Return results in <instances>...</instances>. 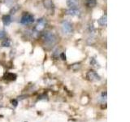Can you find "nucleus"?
Returning a JSON list of instances; mask_svg holds the SVG:
<instances>
[{"mask_svg": "<svg viewBox=\"0 0 130 122\" xmlns=\"http://www.w3.org/2000/svg\"><path fill=\"white\" fill-rule=\"evenodd\" d=\"M42 39L44 44L47 47H53L56 43V37L51 32L45 33L42 36Z\"/></svg>", "mask_w": 130, "mask_h": 122, "instance_id": "f257e3e1", "label": "nucleus"}, {"mask_svg": "<svg viewBox=\"0 0 130 122\" xmlns=\"http://www.w3.org/2000/svg\"><path fill=\"white\" fill-rule=\"evenodd\" d=\"M20 22H21V24H31L32 22H34V17L32 15L26 13V14L23 15V16L21 17V20H20Z\"/></svg>", "mask_w": 130, "mask_h": 122, "instance_id": "f03ea898", "label": "nucleus"}, {"mask_svg": "<svg viewBox=\"0 0 130 122\" xmlns=\"http://www.w3.org/2000/svg\"><path fill=\"white\" fill-rule=\"evenodd\" d=\"M87 78L91 81H98L101 80L100 76L94 71H89L86 74Z\"/></svg>", "mask_w": 130, "mask_h": 122, "instance_id": "7ed1b4c3", "label": "nucleus"}, {"mask_svg": "<svg viewBox=\"0 0 130 122\" xmlns=\"http://www.w3.org/2000/svg\"><path fill=\"white\" fill-rule=\"evenodd\" d=\"M62 30L64 34H71L72 32V25L70 22L68 21H63L62 23Z\"/></svg>", "mask_w": 130, "mask_h": 122, "instance_id": "20e7f679", "label": "nucleus"}, {"mask_svg": "<svg viewBox=\"0 0 130 122\" xmlns=\"http://www.w3.org/2000/svg\"><path fill=\"white\" fill-rule=\"evenodd\" d=\"M66 14H68L69 16H79L80 15V11L79 9H77L76 7L69 8L68 10L66 11Z\"/></svg>", "mask_w": 130, "mask_h": 122, "instance_id": "39448f33", "label": "nucleus"}, {"mask_svg": "<svg viewBox=\"0 0 130 122\" xmlns=\"http://www.w3.org/2000/svg\"><path fill=\"white\" fill-rule=\"evenodd\" d=\"M46 21L44 19L38 20V24H37V26H36V30L38 31V32L42 31L43 28H45V26H46Z\"/></svg>", "mask_w": 130, "mask_h": 122, "instance_id": "423d86ee", "label": "nucleus"}, {"mask_svg": "<svg viewBox=\"0 0 130 122\" xmlns=\"http://www.w3.org/2000/svg\"><path fill=\"white\" fill-rule=\"evenodd\" d=\"M67 5L70 8H75L79 5V0H67Z\"/></svg>", "mask_w": 130, "mask_h": 122, "instance_id": "0eeeda50", "label": "nucleus"}, {"mask_svg": "<svg viewBox=\"0 0 130 122\" xmlns=\"http://www.w3.org/2000/svg\"><path fill=\"white\" fill-rule=\"evenodd\" d=\"M99 24L101 26H107V15L103 16L99 20Z\"/></svg>", "mask_w": 130, "mask_h": 122, "instance_id": "6e6552de", "label": "nucleus"}, {"mask_svg": "<svg viewBox=\"0 0 130 122\" xmlns=\"http://www.w3.org/2000/svg\"><path fill=\"white\" fill-rule=\"evenodd\" d=\"M3 22L4 24V25H9L11 22V16L9 15H5L3 16Z\"/></svg>", "mask_w": 130, "mask_h": 122, "instance_id": "1a4fd4ad", "label": "nucleus"}, {"mask_svg": "<svg viewBox=\"0 0 130 122\" xmlns=\"http://www.w3.org/2000/svg\"><path fill=\"white\" fill-rule=\"evenodd\" d=\"M43 4H44V7L47 8V9H52L53 7H54V4H53L51 0H44Z\"/></svg>", "mask_w": 130, "mask_h": 122, "instance_id": "9d476101", "label": "nucleus"}, {"mask_svg": "<svg viewBox=\"0 0 130 122\" xmlns=\"http://www.w3.org/2000/svg\"><path fill=\"white\" fill-rule=\"evenodd\" d=\"M85 3H86V6L88 7L93 8L97 5V1L96 0H86Z\"/></svg>", "mask_w": 130, "mask_h": 122, "instance_id": "9b49d317", "label": "nucleus"}, {"mask_svg": "<svg viewBox=\"0 0 130 122\" xmlns=\"http://www.w3.org/2000/svg\"><path fill=\"white\" fill-rule=\"evenodd\" d=\"M12 42L9 38H6L5 40H3L2 42V47H9L11 46Z\"/></svg>", "mask_w": 130, "mask_h": 122, "instance_id": "f8f14e48", "label": "nucleus"}, {"mask_svg": "<svg viewBox=\"0 0 130 122\" xmlns=\"http://www.w3.org/2000/svg\"><path fill=\"white\" fill-rule=\"evenodd\" d=\"M5 79L7 80H9V81H14L16 78V75L13 74V73H7L5 74Z\"/></svg>", "mask_w": 130, "mask_h": 122, "instance_id": "ddd939ff", "label": "nucleus"}, {"mask_svg": "<svg viewBox=\"0 0 130 122\" xmlns=\"http://www.w3.org/2000/svg\"><path fill=\"white\" fill-rule=\"evenodd\" d=\"M90 64L92 65L93 67H94V68H99V64H98V62H97V60L94 58H91V59H90Z\"/></svg>", "mask_w": 130, "mask_h": 122, "instance_id": "4468645a", "label": "nucleus"}, {"mask_svg": "<svg viewBox=\"0 0 130 122\" xmlns=\"http://www.w3.org/2000/svg\"><path fill=\"white\" fill-rule=\"evenodd\" d=\"M99 101L101 103H106V101H107V93H103L102 96L99 98Z\"/></svg>", "mask_w": 130, "mask_h": 122, "instance_id": "2eb2a0df", "label": "nucleus"}, {"mask_svg": "<svg viewBox=\"0 0 130 122\" xmlns=\"http://www.w3.org/2000/svg\"><path fill=\"white\" fill-rule=\"evenodd\" d=\"M5 37H6V33L3 30H0V39H3Z\"/></svg>", "mask_w": 130, "mask_h": 122, "instance_id": "dca6fc26", "label": "nucleus"}, {"mask_svg": "<svg viewBox=\"0 0 130 122\" xmlns=\"http://www.w3.org/2000/svg\"><path fill=\"white\" fill-rule=\"evenodd\" d=\"M59 57L61 58V59L63 60H66V55H65V53H61V54L59 55Z\"/></svg>", "mask_w": 130, "mask_h": 122, "instance_id": "f3484780", "label": "nucleus"}, {"mask_svg": "<svg viewBox=\"0 0 130 122\" xmlns=\"http://www.w3.org/2000/svg\"><path fill=\"white\" fill-rule=\"evenodd\" d=\"M11 103H12V104L15 106V107H16V106H17V104H18V102L16 101V100H12Z\"/></svg>", "mask_w": 130, "mask_h": 122, "instance_id": "a211bd4d", "label": "nucleus"}, {"mask_svg": "<svg viewBox=\"0 0 130 122\" xmlns=\"http://www.w3.org/2000/svg\"><path fill=\"white\" fill-rule=\"evenodd\" d=\"M0 90H1V87H0Z\"/></svg>", "mask_w": 130, "mask_h": 122, "instance_id": "6ab92c4d", "label": "nucleus"}]
</instances>
